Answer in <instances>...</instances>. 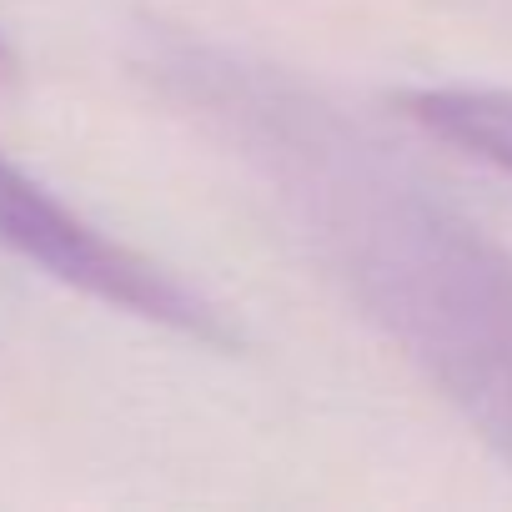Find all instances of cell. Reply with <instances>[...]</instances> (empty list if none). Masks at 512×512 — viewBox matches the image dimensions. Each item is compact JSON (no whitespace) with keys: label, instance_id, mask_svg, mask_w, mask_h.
Listing matches in <instances>:
<instances>
[{"label":"cell","instance_id":"1","mask_svg":"<svg viewBox=\"0 0 512 512\" xmlns=\"http://www.w3.org/2000/svg\"><path fill=\"white\" fill-rule=\"evenodd\" d=\"M146 71L236 151L352 307L512 467V251L277 66L161 36Z\"/></svg>","mask_w":512,"mask_h":512},{"label":"cell","instance_id":"2","mask_svg":"<svg viewBox=\"0 0 512 512\" xmlns=\"http://www.w3.org/2000/svg\"><path fill=\"white\" fill-rule=\"evenodd\" d=\"M0 246L101 307H116L126 317H141L151 327H166L206 347L236 342L231 322L201 292L176 282L166 267L146 262L141 251L111 241L101 226L76 216L66 201H56L36 176H26L6 156H0Z\"/></svg>","mask_w":512,"mask_h":512},{"label":"cell","instance_id":"3","mask_svg":"<svg viewBox=\"0 0 512 512\" xmlns=\"http://www.w3.org/2000/svg\"><path fill=\"white\" fill-rule=\"evenodd\" d=\"M397 106L432 141L512 176V91H497V86H417V91H402Z\"/></svg>","mask_w":512,"mask_h":512},{"label":"cell","instance_id":"4","mask_svg":"<svg viewBox=\"0 0 512 512\" xmlns=\"http://www.w3.org/2000/svg\"><path fill=\"white\" fill-rule=\"evenodd\" d=\"M11 66H16V56H11V46L0 41V76H11Z\"/></svg>","mask_w":512,"mask_h":512}]
</instances>
